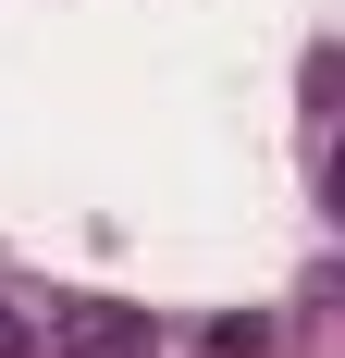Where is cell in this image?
<instances>
[{
  "label": "cell",
  "instance_id": "1",
  "mask_svg": "<svg viewBox=\"0 0 345 358\" xmlns=\"http://www.w3.org/2000/svg\"><path fill=\"white\" fill-rule=\"evenodd\" d=\"M50 346H62V358H148V346H161V322L124 309V296H87V309H62Z\"/></svg>",
  "mask_w": 345,
  "mask_h": 358
},
{
  "label": "cell",
  "instance_id": "2",
  "mask_svg": "<svg viewBox=\"0 0 345 358\" xmlns=\"http://www.w3.org/2000/svg\"><path fill=\"white\" fill-rule=\"evenodd\" d=\"M0 358H37V322H25V309H0Z\"/></svg>",
  "mask_w": 345,
  "mask_h": 358
}]
</instances>
